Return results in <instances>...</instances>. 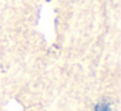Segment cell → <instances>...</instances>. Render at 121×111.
<instances>
[{
	"label": "cell",
	"mask_w": 121,
	"mask_h": 111,
	"mask_svg": "<svg viewBox=\"0 0 121 111\" xmlns=\"http://www.w3.org/2000/svg\"><path fill=\"white\" fill-rule=\"evenodd\" d=\"M95 111H111V107H109L108 103L102 102V103H98V105L95 106Z\"/></svg>",
	"instance_id": "obj_1"
},
{
	"label": "cell",
	"mask_w": 121,
	"mask_h": 111,
	"mask_svg": "<svg viewBox=\"0 0 121 111\" xmlns=\"http://www.w3.org/2000/svg\"><path fill=\"white\" fill-rule=\"evenodd\" d=\"M47 1H50V0H47Z\"/></svg>",
	"instance_id": "obj_2"
}]
</instances>
